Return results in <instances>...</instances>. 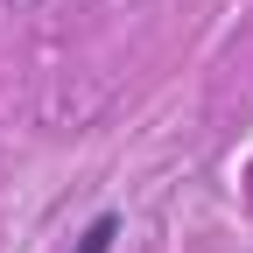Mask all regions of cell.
I'll list each match as a JSON object with an SVG mask.
<instances>
[{
  "mask_svg": "<svg viewBox=\"0 0 253 253\" xmlns=\"http://www.w3.org/2000/svg\"><path fill=\"white\" fill-rule=\"evenodd\" d=\"M113 239H120V218H113V211H99V218L78 232V253H113Z\"/></svg>",
  "mask_w": 253,
  "mask_h": 253,
  "instance_id": "cell-1",
  "label": "cell"
}]
</instances>
